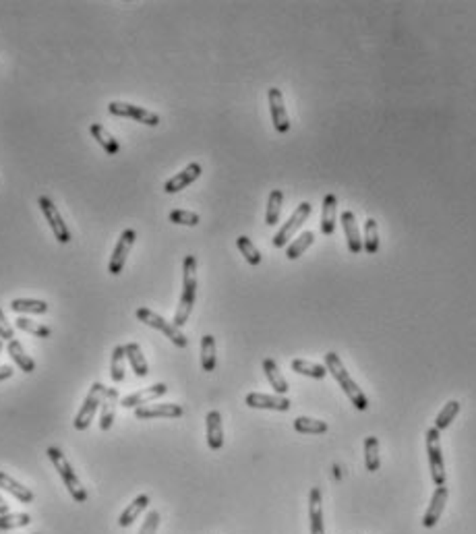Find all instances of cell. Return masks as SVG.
Returning <instances> with one entry per match:
<instances>
[{
	"label": "cell",
	"instance_id": "6da1fadb",
	"mask_svg": "<svg viewBox=\"0 0 476 534\" xmlns=\"http://www.w3.org/2000/svg\"><path fill=\"white\" fill-rule=\"evenodd\" d=\"M195 301H197V259L195 255H187L182 263V294L172 321L176 327H182L189 321Z\"/></svg>",
	"mask_w": 476,
	"mask_h": 534
},
{
	"label": "cell",
	"instance_id": "7a4b0ae2",
	"mask_svg": "<svg viewBox=\"0 0 476 534\" xmlns=\"http://www.w3.org/2000/svg\"><path fill=\"white\" fill-rule=\"evenodd\" d=\"M325 369L327 373H332V377L338 381V385L342 388V392L348 396V400L354 404L356 410H367L369 408V398L365 396V392L354 383V379L348 375L342 359L336 352H327L325 354Z\"/></svg>",
	"mask_w": 476,
	"mask_h": 534
},
{
	"label": "cell",
	"instance_id": "3957f363",
	"mask_svg": "<svg viewBox=\"0 0 476 534\" xmlns=\"http://www.w3.org/2000/svg\"><path fill=\"white\" fill-rule=\"evenodd\" d=\"M46 454H48V458H50V462L54 464V468H56V473L60 475V479H62V483H64V487L68 489V493H70V497L77 502V504H85L87 502V491H85V487L81 485V481L77 479V473L73 470V466L68 464V460H66V456L58 450V448H48L46 450Z\"/></svg>",
	"mask_w": 476,
	"mask_h": 534
},
{
	"label": "cell",
	"instance_id": "277c9868",
	"mask_svg": "<svg viewBox=\"0 0 476 534\" xmlns=\"http://www.w3.org/2000/svg\"><path fill=\"white\" fill-rule=\"evenodd\" d=\"M137 319L141 321V323H145V325H149V327H153V330H158V332H162L176 348H187V344H189V340H187V336L180 332V327H176L174 323H170V321H166L162 315H158V313H153L151 309H145V307H141V309H137Z\"/></svg>",
	"mask_w": 476,
	"mask_h": 534
},
{
	"label": "cell",
	"instance_id": "5b68a950",
	"mask_svg": "<svg viewBox=\"0 0 476 534\" xmlns=\"http://www.w3.org/2000/svg\"><path fill=\"white\" fill-rule=\"evenodd\" d=\"M104 394H106V388H104V383H99V381H95V383L89 388V394H87V398L83 400V404H81V408H79V412H77V417H75V421H73V427H75L77 431H85V429L91 425V421H93L97 408L102 406Z\"/></svg>",
	"mask_w": 476,
	"mask_h": 534
},
{
	"label": "cell",
	"instance_id": "8992f818",
	"mask_svg": "<svg viewBox=\"0 0 476 534\" xmlns=\"http://www.w3.org/2000/svg\"><path fill=\"white\" fill-rule=\"evenodd\" d=\"M427 454H429V468H431V479L437 487L446 485V464H444V454H441V439L439 431L431 427L427 431Z\"/></svg>",
	"mask_w": 476,
	"mask_h": 534
},
{
	"label": "cell",
	"instance_id": "52a82bcc",
	"mask_svg": "<svg viewBox=\"0 0 476 534\" xmlns=\"http://www.w3.org/2000/svg\"><path fill=\"white\" fill-rule=\"evenodd\" d=\"M108 112L112 116H122V118H133L145 126H158L160 124V116L143 106H135V104H126V102H110L108 104Z\"/></svg>",
	"mask_w": 476,
	"mask_h": 534
},
{
	"label": "cell",
	"instance_id": "ba28073f",
	"mask_svg": "<svg viewBox=\"0 0 476 534\" xmlns=\"http://www.w3.org/2000/svg\"><path fill=\"white\" fill-rule=\"evenodd\" d=\"M311 211H313V205H311L309 201H303V203L294 209V213L290 216V220H288V222L278 230V234L274 236V247H276V249L286 247L288 240L296 234V230L307 222V218L311 216Z\"/></svg>",
	"mask_w": 476,
	"mask_h": 534
},
{
	"label": "cell",
	"instance_id": "9c48e42d",
	"mask_svg": "<svg viewBox=\"0 0 476 534\" xmlns=\"http://www.w3.org/2000/svg\"><path fill=\"white\" fill-rule=\"evenodd\" d=\"M37 205H39L44 218L48 220V224H50V228H52V232H54V238H56L60 245H66V242L70 240V230L66 228V224H64L60 211L56 209V205H54L48 197H44V195L37 199Z\"/></svg>",
	"mask_w": 476,
	"mask_h": 534
},
{
	"label": "cell",
	"instance_id": "30bf717a",
	"mask_svg": "<svg viewBox=\"0 0 476 534\" xmlns=\"http://www.w3.org/2000/svg\"><path fill=\"white\" fill-rule=\"evenodd\" d=\"M135 238H137V232L131 230V228L120 234V238H118V242H116V247H114V251L110 255V263H108V271L112 276H118L124 269L126 257H128V253H131V249L135 245Z\"/></svg>",
	"mask_w": 476,
	"mask_h": 534
},
{
	"label": "cell",
	"instance_id": "8fae6325",
	"mask_svg": "<svg viewBox=\"0 0 476 534\" xmlns=\"http://www.w3.org/2000/svg\"><path fill=\"white\" fill-rule=\"evenodd\" d=\"M269 110H272V120L278 133H288L290 131V118L286 112V104H284V95L282 89L278 87H269Z\"/></svg>",
	"mask_w": 476,
	"mask_h": 534
},
{
	"label": "cell",
	"instance_id": "7c38bea8",
	"mask_svg": "<svg viewBox=\"0 0 476 534\" xmlns=\"http://www.w3.org/2000/svg\"><path fill=\"white\" fill-rule=\"evenodd\" d=\"M245 404L249 408H259V410H278V412H286L290 410L292 402L284 396H267V394H249L245 398Z\"/></svg>",
	"mask_w": 476,
	"mask_h": 534
},
{
	"label": "cell",
	"instance_id": "4fadbf2b",
	"mask_svg": "<svg viewBox=\"0 0 476 534\" xmlns=\"http://www.w3.org/2000/svg\"><path fill=\"white\" fill-rule=\"evenodd\" d=\"M135 417L139 421H149V419H178L182 417V406L178 404H145L135 408Z\"/></svg>",
	"mask_w": 476,
	"mask_h": 534
},
{
	"label": "cell",
	"instance_id": "5bb4252c",
	"mask_svg": "<svg viewBox=\"0 0 476 534\" xmlns=\"http://www.w3.org/2000/svg\"><path fill=\"white\" fill-rule=\"evenodd\" d=\"M166 392H168V385H166V383H155V385L143 388V390H139V392H135V394L122 398L120 404H122L124 408H139V406H145V404H149V402L162 398Z\"/></svg>",
	"mask_w": 476,
	"mask_h": 534
},
{
	"label": "cell",
	"instance_id": "9a60e30c",
	"mask_svg": "<svg viewBox=\"0 0 476 534\" xmlns=\"http://www.w3.org/2000/svg\"><path fill=\"white\" fill-rule=\"evenodd\" d=\"M201 172H203L201 164L193 162V164H189L182 172H178L176 176H172L170 180H166L164 191H166L168 195H174V193H178V191L187 189L189 184H193V182L201 176Z\"/></svg>",
	"mask_w": 476,
	"mask_h": 534
},
{
	"label": "cell",
	"instance_id": "2e32d148",
	"mask_svg": "<svg viewBox=\"0 0 476 534\" xmlns=\"http://www.w3.org/2000/svg\"><path fill=\"white\" fill-rule=\"evenodd\" d=\"M448 497H450V489H448L446 485H441V487L435 489V493H433V497H431V504H429V508H427V512H425V518H423L425 528H433V526L439 522V518H441V514H444V510H446Z\"/></svg>",
	"mask_w": 476,
	"mask_h": 534
},
{
	"label": "cell",
	"instance_id": "e0dca14e",
	"mask_svg": "<svg viewBox=\"0 0 476 534\" xmlns=\"http://www.w3.org/2000/svg\"><path fill=\"white\" fill-rule=\"evenodd\" d=\"M342 222V228H344V234H346V240H348V249L350 253H361L363 251V236H361V228H359V222H356V216L346 209L340 218Z\"/></svg>",
	"mask_w": 476,
	"mask_h": 534
},
{
	"label": "cell",
	"instance_id": "ac0fdd59",
	"mask_svg": "<svg viewBox=\"0 0 476 534\" xmlns=\"http://www.w3.org/2000/svg\"><path fill=\"white\" fill-rule=\"evenodd\" d=\"M120 404L118 400V390L116 388H106L104 400H102V414H99V429L102 431H110V427L114 425L116 419V406Z\"/></svg>",
	"mask_w": 476,
	"mask_h": 534
},
{
	"label": "cell",
	"instance_id": "d6986e66",
	"mask_svg": "<svg viewBox=\"0 0 476 534\" xmlns=\"http://www.w3.org/2000/svg\"><path fill=\"white\" fill-rule=\"evenodd\" d=\"M207 427V446L209 450L218 452L224 446V427H222V414L218 410H211L205 419Z\"/></svg>",
	"mask_w": 476,
	"mask_h": 534
},
{
	"label": "cell",
	"instance_id": "ffe728a7",
	"mask_svg": "<svg viewBox=\"0 0 476 534\" xmlns=\"http://www.w3.org/2000/svg\"><path fill=\"white\" fill-rule=\"evenodd\" d=\"M309 520H311V534H325L323 528V506H321V491L313 487L309 493Z\"/></svg>",
	"mask_w": 476,
	"mask_h": 534
},
{
	"label": "cell",
	"instance_id": "44dd1931",
	"mask_svg": "<svg viewBox=\"0 0 476 534\" xmlns=\"http://www.w3.org/2000/svg\"><path fill=\"white\" fill-rule=\"evenodd\" d=\"M6 352H8V356L17 363V367H19L25 375H29V373L35 371L33 359L25 352V348H23V344H21L19 340H10L8 346H6Z\"/></svg>",
	"mask_w": 476,
	"mask_h": 534
},
{
	"label": "cell",
	"instance_id": "7402d4cb",
	"mask_svg": "<svg viewBox=\"0 0 476 534\" xmlns=\"http://www.w3.org/2000/svg\"><path fill=\"white\" fill-rule=\"evenodd\" d=\"M336 207H338V199L334 193H327L323 199V213H321V232L325 236H332L336 230Z\"/></svg>",
	"mask_w": 476,
	"mask_h": 534
},
{
	"label": "cell",
	"instance_id": "603a6c76",
	"mask_svg": "<svg viewBox=\"0 0 476 534\" xmlns=\"http://www.w3.org/2000/svg\"><path fill=\"white\" fill-rule=\"evenodd\" d=\"M0 489H4L6 493H10L15 499H19L21 504H31L33 502V493L27 489V487H23L21 483H17L15 479H10L6 473H2L0 470Z\"/></svg>",
	"mask_w": 476,
	"mask_h": 534
},
{
	"label": "cell",
	"instance_id": "cb8c5ba5",
	"mask_svg": "<svg viewBox=\"0 0 476 534\" xmlns=\"http://www.w3.org/2000/svg\"><path fill=\"white\" fill-rule=\"evenodd\" d=\"M89 133H91V137L99 143V147H102L108 155H116V153L120 151V143H118L102 124L93 122V124L89 126Z\"/></svg>",
	"mask_w": 476,
	"mask_h": 534
},
{
	"label": "cell",
	"instance_id": "d4e9b609",
	"mask_svg": "<svg viewBox=\"0 0 476 534\" xmlns=\"http://www.w3.org/2000/svg\"><path fill=\"white\" fill-rule=\"evenodd\" d=\"M124 354H126V361L131 363V367H133L137 377H147L149 375V367H147V361H145L139 344H135V342L126 344L124 346Z\"/></svg>",
	"mask_w": 476,
	"mask_h": 534
},
{
	"label": "cell",
	"instance_id": "484cf974",
	"mask_svg": "<svg viewBox=\"0 0 476 534\" xmlns=\"http://www.w3.org/2000/svg\"><path fill=\"white\" fill-rule=\"evenodd\" d=\"M147 506H149V497L147 495H139V497H135V502L133 504H128L126 506V510L120 514V518H118V524L122 526V528H128L145 510H147Z\"/></svg>",
	"mask_w": 476,
	"mask_h": 534
},
{
	"label": "cell",
	"instance_id": "4316f807",
	"mask_svg": "<svg viewBox=\"0 0 476 534\" xmlns=\"http://www.w3.org/2000/svg\"><path fill=\"white\" fill-rule=\"evenodd\" d=\"M263 371H265V377H267L269 385L276 390L278 396H284V394L290 390V388H288V381L282 377V373H280V369H278V365H276L274 359H265V361H263Z\"/></svg>",
	"mask_w": 476,
	"mask_h": 534
},
{
	"label": "cell",
	"instance_id": "83f0119b",
	"mask_svg": "<svg viewBox=\"0 0 476 534\" xmlns=\"http://www.w3.org/2000/svg\"><path fill=\"white\" fill-rule=\"evenodd\" d=\"M216 338L211 334H205L201 338V367L205 373H211L216 371Z\"/></svg>",
	"mask_w": 476,
	"mask_h": 534
},
{
	"label": "cell",
	"instance_id": "f1b7e54d",
	"mask_svg": "<svg viewBox=\"0 0 476 534\" xmlns=\"http://www.w3.org/2000/svg\"><path fill=\"white\" fill-rule=\"evenodd\" d=\"M290 367H292L294 373H301V375H307V377H313V379H323L327 375L325 365H317V363H311V361H305V359H294L290 363Z\"/></svg>",
	"mask_w": 476,
	"mask_h": 534
},
{
	"label": "cell",
	"instance_id": "f546056e",
	"mask_svg": "<svg viewBox=\"0 0 476 534\" xmlns=\"http://www.w3.org/2000/svg\"><path fill=\"white\" fill-rule=\"evenodd\" d=\"M282 203H284V193L280 189H274L269 193V199H267V211H265V224L267 226L278 224L280 213H282Z\"/></svg>",
	"mask_w": 476,
	"mask_h": 534
},
{
	"label": "cell",
	"instance_id": "4dcf8cb0",
	"mask_svg": "<svg viewBox=\"0 0 476 534\" xmlns=\"http://www.w3.org/2000/svg\"><path fill=\"white\" fill-rule=\"evenodd\" d=\"M294 429L298 433H305V435H321V433H327V423L325 421H317V419H309V417H298L294 419Z\"/></svg>",
	"mask_w": 476,
	"mask_h": 534
},
{
	"label": "cell",
	"instance_id": "1f68e13d",
	"mask_svg": "<svg viewBox=\"0 0 476 534\" xmlns=\"http://www.w3.org/2000/svg\"><path fill=\"white\" fill-rule=\"evenodd\" d=\"M365 464L369 473H377L381 466V456H379V439L377 437H367L365 439Z\"/></svg>",
	"mask_w": 476,
	"mask_h": 534
},
{
	"label": "cell",
	"instance_id": "d6a6232c",
	"mask_svg": "<svg viewBox=\"0 0 476 534\" xmlns=\"http://www.w3.org/2000/svg\"><path fill=\"white\" fill-rule=\"evenodd\" d=\"M315 242V232H303L298 238H294L292 240V245H288V249H286V257L290 259V261H294V259H298L311 245Z\"/></svg>",
	"mask_w": 476,
	"mask_h": 534
},
{
	"label": "cell",
	"instance_id": "836d02e7",
	"mask_svg": "<svg viewBox=\"0 0 476 534\" xmlns=\"http://www.w3.org/2000/svg\"><path fill=\"white\" fill-rule=\"evenodd\" d=\"M124 361H126L124 346H114L112 359H110V377L114 383L124 381Z\"/></svg>",
	"mask_w": 476,
	"mask_h": 534
},
{
	"label": "cell",
	"instance_id": "e575fe53",
	"mask_svg": "<svg viewBox=\"0 0 476 534\" xmlns=\"http://www.w3.org/2000/svg\"><path fill=\"white\" fill-rule=\"evenodd\" d=\"M10 309L15 313H33V315H41L48 311V303L44 301H33V298H15L10 303Z\"/></svg>",
	"mask_w": 476,
	"mask_h": 534
},
{
	"label": "cell",
	"instance_id": "d590c367",
	"mask_svg": "<svg viewBox=\"0 0 476 534\" xmlns=\"http://www.w3.org/2000/svg\"><path fill=\"white\" fill-rule=\"evenodd\" d=\"M460 408H462V404H460L458 400H452V402H448V404L441 408V412L437 414V419H435V429H437V431H444V429H448V427L454 423V419L458 417Z\"/></svg>",
	"mask_w": 476,
	"mask_h": 534
},
{
	"label": "cell",
	"instance_id": "8d00e7d4",
	"mask_svg": "<svg viewBox=\"0 0 476 534\" xmlns=\"http://www.w3.org/2000/svg\"><path fill=\"white\" fill-rule=\"evenodd\" d=\"M363 249L369 255H375L379 251V230H377V222L373 218H369L365 222V242H363Z\"/></svg>",
	"mask_w": 476,
	"mask_h": 534
},
{
	"label": "cell",
	"instance_id": "74e56055",
	"mask_svg": "<svg viewBox=\"0 0 476 534\" xmlns=\"http://www.w3.org/2000/svg\"><path fill=\"white\" fill-rule=\"evenodd\" d=\"M236 247L240 249V253H242V257L247 259L249 265H259L261 263V253H259V249L253 245V240L249 236H238L236 238Z\"/></svg>",
	"mask_w": 476,
	"mask_h": 534
},
{
	"label": "cell",
	"instance_id": "f35d334b",
	"mask_svg": "<svg viewBox=\"0 0 476 534\" xmlns=\"http://www.w3.org/2000/svg\"><path fill=\"white\" fill-rule=\"evenodd\" d=\"M31 524V516L29 514H0V533L6 531H15V528H23Z\"/></svg>",
	"mask_w": 476,
	"mask_h": 534
},
{
	"label": "cell",
	"instance_id": "ab89813d",
	"mask_svg": "<svg viewBox=\"0 0 476 534\" xmlns=\"http://www.w3.org/2000/svg\"><path fill=\"white\" fill-rule=\"evenodd\" d=\"M15 325L19 327V330H23V332H27V334H33L35 338H50L52 336V332H50V327H46V325H39V323H35V321H31V319H27V317H19L17 321H15Z\"/></svg>",
	"mask_w": 476,
	"mask_h": 534
},
{
	"label": "cell",
	"instance_id": "60d3db41",
	"mask_svg": "<svg viewBox=\"0 0 476 534\" xmlns=\"http://www.w3.org/2000/svg\"><path fill=\"white\" fill-rule=\"evenodd\" d=\"M170 222L172 224H180V226H197L199 224V216L195 211L174 209V211H170Z\"/></svg>",
	"mask_w": 476,
	"mask_h": 534
},
{
	"label": "cell",
	"instance_id": "b9f144b4",
	"mask_svg": "<svg viewBox=\"0 0 476 534\" xmlns=\"http://www.w3.org/2000/svg\"><path fill=\"white\" fill-rule=\"evenodd\" d=\"M160 520H162V516H160V512H149L147 514V518H145V522H143V526H141V531L139 534H155L158 533V528H160Z\"/></svg>",
	"mask_w": 476,
	"mask_h": 534
},
{
	"label": "cell",
	"instance_id": "7bdbcfd3",
	"mask_svg": "<svg viewBox=\"0 0 476 534\" xmlns=\"http://www.w3.org/2000/svg\"><path fill=\"white\" fill-rule=\"evenodd\" d=\"M0 340H8V342L15 340V330H12V325L6 321L2 309H0Z\"/></svg>",
	"mask_w": 476,
	"mask_h": 534
},
{
	"label": "cell",
	"instance_id": "ee69618b",
	"mask_svg": "<svg viewBox=\"0 0 476 534\" xmlns=\"http://www.w3.org/2000/svg\"><path fill=\"white\" fill-rule=\"evenodd\" d=\"M8 377H12V367L2 365V367H0V381H4V379H8Z\"/></svg>",
	"mask_w": 476,
	"mask_h": 534
},
{
	"label": "cell",
	"instance_id": "f6af8a7d",
	"mask_svg": "<svg viewBox=\"0 0 476 534\" xmlns=\"http://www.w3.org/2000/svg\"><path fill=\"white\" fill-rule=\"evenodd\" d=\"M0 514H8V504L0 497Z\"/></svg>",
	"mask_w": 476,
	"mask_h": 534
},
{
	"label": "cell",
	"instance_id": "bcb514c9",
	"mask_svg": "<svg viewBox=\"0 0 476 534\" xmlns=\"http://www.w3.org/2000/svg\"><path fill=\"white\" fill-rule=\"evenodd\" d=\"M0 352H2V340H0Z\"/></svg>",
	"mask_w": 476,
	"mask_h": 534
},
{
	"label": "cell",
	"instance_id": "7dc6e473",
	"mask_svg": "<svg viewBox=\"0 0 476 534\" xmlns=\"http://www.w3.org/2000/svg\"><path fill=\"white\" fill-rule=\"evenodd\" d=\"M35 534H39V533H35Z\"/></svg>",
	"mask_w": 476,
	"mask_h": 534
}]
</instances>
